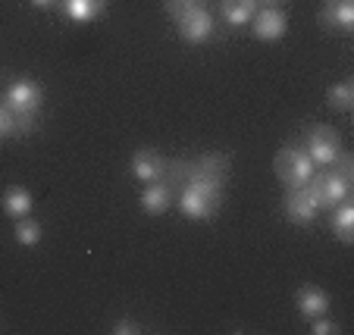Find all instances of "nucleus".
<instances>
[{
  "label": "nucleus",
  "instance_id": "10",
  "mask_svg": "<svg viewBox=\"0 0 354 335\" xmlns=\"http://www.w3.org/2000/svg\"><path fill=\"white\" fill-rule=\"evenodd\" d=\"M176 26H179V35L188 44H204L214 35V16H210V10H198V13H192L188 19L176 22Z\"/></svg>",
  "mask_w": 354,
  "mask_h": 335
},
{
  "label": "nucleus",
  "instance_id": "18",
  "mask_svg": "<svg viewBox=\"0 0 354 335\" xmlns=\"http://www.w3.org/2000/svg\"><path fill=\"white\" fill-rule=\"evenodd\" d=\"M333 226H335V238H339L342 245H351L354 242V207L348 201L339 204Z\"/></svg>",
  "mask_w": 354,
  "mask_h": 335
},
{
  "label": "nucleus",
  "instance_id": "8",
  "mask_svg": "<svg viewBox=\"0 0 354 335\" xmlns=\"http://www.w3.org/2000/svg\"><path fill=\"white\" fill-rule=\"evenodd\" d=\"M288 28V19L279 7H263L261 13L254 16V35L261 41H279Z\"/></svg>",
  "mask_w": 354,
  "mask_h": 335
},
{
  "label": "nucleus",
  "instance_id": "14",
  "mask_svg": "<svg viewBox=\"0 0 354 335\" xmlns=\"http://www.w3.org/2000/svg\"><path fill=\"white\" fill-rule=\"evenodd\" d=\"M63 10L75 22H91L107 10V0H63Z\"/></svg>",
  "mask_w": 354,
  "mask_h": 335
},
{
  "label": "nucleus",
  "instance_id": "21",
  "mask_svg": "<svg viewBox=\"0 0 354 335\" xmlns=\"http://www.w3.org/2000/svg\"><path fill=\"white\" fill-rule=\"evenodd\" d=\"M16 242L26 245V248H35L41 242V226L32 220H19L16 222Z\"/></svg>",
  "mask_w": 354,
  "mask_h": 335
},
{
  "label": "nucleus",
  "instance_id": "26",
  "mask_svg": "<svg viewBox=\"0 0 354 335\" xmlns=\"http://www.w3.org/2000/svg\"><path fill=\"white\" fill-rule=\"evenodd\" d=\"M113 332L116 335H135V332H141V326H138V323H132V320H120V323H116V326H113Z\"/></svg>",
  "mask_w": 354,
  "mask_h": 335
},
{
  "label": "nucleus",
  "instance_id": "4",
  "mask_svg": "<svg viewBox=\"0 0 354 335\" xmlns=\"http://www.w3.org/2000/svg\"><path fill=\"white\" fill-rule=\"evenodd\" d=\"M342 151V138L333 126H310L308 128V157L320 166H329Z\"/></svg>",
  "mask_w": 354,
  "mask_h": 335
},
{
  "label": "nucleus",
  "instance_id": "15",
  "mask_svg": "<svg viewBox=\"0 0 354 335\" xmlns=\"http://www.w3.org/2000/svg\"><path fill=\"white\" fill-rule=\"evenodd\" d=\"M32 195H28L22 185H13L3 191V210H7L10 216H16V220H22V216L32 213Z\"/></svg>",
  "mask_w": 354,
  "mask_h": 335
},
{
  "label": "nucleus",
  "instance_id": "6",
  "mask_svg": "<svg viewBox=\"0 0 354 335\" xmlns=\"http://www.w3.org/2000/svg\"><path fill=\"white\" fill-rule=\"evenodd\" d=\"M282 210H286V216L295 222V226H310L320 207L314 204V198H310L308 188H288Z\"/></svg>",
  "mask_w": 354,
  "mask_h": 335
},
{
  "label": "nucleus",
  "instance_id": "24",
  "mask_svg": "<svg viewBox=\"0 0 354 335\" xmlns=\"http://www.w3.org/2000/svg\"><path fill=\"white\" fill-rule=\"evenodd\" d=\"M10 135H13V113L0 104V138H10Z\"/></svg>",
  "mask_w": 354,
  "mask_h": 335
},
{
  "label": "nucleus",
  "instance_id": "27",
  "mask_svg": "<svg viewBox=\"0 0 354 335\" xmlns=\"http://www.w3.org/2000/svg\"><path fill=\"white\" fill-rule=\"evenodd\" d=\"M57 0H32V7H38V10H47V7H54Z\"/></svg>",
  "mask_w": 354,
  "mask_h": 335
},
{
  "label": "nucleus",
  "instance_id": "22",
  "mask_svg": "<svg viewBox=\"0 0 354 335\" xmlns=\"http://www.w3.org/2000/svg\"><path fill=\"white\" fill-rule=\"evenodd\" d=\"M13 113V135H32L38 128V113H22V110H10Z\"/></svg>",
  "mask_w": 354,
  "mask_h": 335
},
{
  "label": "nucleus",
  "instance_id": "5",
  "mask_svg": "<svg viewBox=\"0 0 354 335\" xmlns=\"http://www.w3.org/2000/svg\"><path fill=\"white\" fill-rule=\"evenodd\" d=\"M41 101H44V91H41L38 82L32 79H22V82H13L3 94V107L7 110H22V113H38Z\"/></svg>",
  "mask_w": 354,
  "mask_h": 335
},
{
  "label": "nucleus",
  "instance_id": "9",
  "mask_svg": "<svg viewBox=\"0 0 354 335\" xmlns=\"http://www.w3.org/2000/svg\"><path fill=\"white\" fill-rule=\"evenodd\" d=\"M229 157L226 154H201L198 160H192V179H207V182H226L229 175Z\"/></svg>",
  "mask_w": 354,
  "mask_h": 335
},
{
  "label": "nucleus",
  "instance_id": "13",
  "mask_svg": "<svg viewBox=\"0 0 354 335\" xmlns=\"http://www.w3.org/2000/svg\"><path fill=\"white\" fill-rule=\"evenodd\" d=\"M298 310L304 316H323L329 310V295L317 285H304L298 289Z\"/></svg>",
  "mask_w": 354,
  "mask_h": 335
},
{
  "label": "nucleus",
  "instance_id": "17",
  "mask_svg": "<svg viewBox=\"0 0 354 335\" xmlns=\"http://www.w3.org/2000/svg\"><path fill=\"white\" fill-rule=\"evenodd\" d=\"M160 179L167 182L173 191H182V188L192 182V163H188V160H167Z\"/></svg>",
  "mask_w": 354,
  "mask_h": 335
},
{
  "label": "nucleus",
  "instance_id": "7",
  "mask_svg": "<svg viewBox=\"0 0 354 335\" xmlns=\"http://www.w3.org/2000/svg\"><path fill=\"white\" fill-rule=\"evenodd\" d=\"M173 201H176L173 188H169L163 179H154V182H147L145 195H141V210L151 213V216H160V213H167V210L173 207Z\"/></svg>",
  "mask_w": 354,
  "mask_h": 335
},
{
  "label": "nucleus",
  "instance_id": "20",
  "mask_svg": "<svg viewBox=\"0 0 354 335\" xmlns=\"http://www.w3.org/2000/svg\"><path fill=\"white\" fill-rule=\"evenodd\" d=\"M198 10H207V3H204V0H167V13L173 16L176 22L188 19V16L198 13Z\"/></svg>",
  "mask_w": 354,
  "mask_h": 335
},
{
  "label": "nucleus",
  "instance_id": "11",
  "mask_svg": "<svg viewBox=\"0 0 354 335\" xmlns=\"http://www.w3.org/2000/svg\"><path fill=\"white\" fill-rule=\"evenodd\" d=\"M320 22L335 32H351L354 28V3L351 0H326V10L320 13Z\"/></svg>",
  "mask_w": 354,
  "mask_h": 335
},
{
  "label": "nucleus",
  "instance_id": "2",
  "mask_svg": "<svg viewBox=\"0 0 354 335\" xmlns=\"http://www.w3.org/2000/svg\"><path fill=\"white\" fill-rule=\"evenodd\" d=\"M273 169L286 188H304L314 175V160L301 148H282L273 160Z\"/></svg>",
  "mask_w": 354,
  "mask_h": 335
},
{
  "label": "nucleus",
  "instance_id": "28",
  "mask_svg": "<svg viewBox=\"0 0 354 335\" xmlns=\"http://www.w3.org/2000/svg\"><path fill=\"white\" fill-rule=\"evenodd\" d=\"M282 0H257V7H279Z\"/></svg>",
  "mask_w": 354,
  "mask_h": 335
},
{
  "label": "nucleus",
  "instance_id": "16",
  "mask_svg": "<svg viewBox=\"0 0 354 335\" xmlns=\"http://www.w3.org/2000/svg\"><path fill=\"white\" fill-rule=\"evenodd\" d=\"M257 13V0H223V16L229 26H245Z\"/></svg>",
  "mask_w": 354,
  "mask_h": 335
},
{
  "label": "nucleus",
  "instance_id": "25",
  "mask_svg": "<svg viewBox=\"0 0 354 335\" xmlns=\"http://www.w3.org/2000/svg\"><path fill=\"white\" fill-rule=\"evenodd\" d=\"M310 332H314V335H335V332H339V326H335V323L333 320H317L314 323V326H310Z\"/></svg>",
  "mask_w": 354,
  "mask_h": 335
},
{
  "label": "nucleus",
  "instance_id": "19",
  "mask_svg": "<svg viewBox=\"0 0 354 335\" xmlns=\"http://www.w3.org/2000/svg\"><path fill=\"white\" fill-rule=\"evenodd\" d=\"M326 104L333 110H339V113H348L354 104V82L345 79V82H339V85H333L326 91Z\"/></svg>",
  "mask_w": 354,
  "mask_h": 335
},
{
  "label": "nucleus",
  "instance_id": "3",
  "mask_svg": "<svg viewBox=\"0 0 354 335\" xmlns=\"http://www.w3.org/2000/svg\"><path fill=\"white\" fill-rule=\"evenodd\" d=\"M310 191V198H314V204L317 207H339L342 201L348 198V182L342 179V175H335L333 169H326V173H320V175H310V182L304 185Z\"/></svg>",
  "mask_w": 354,
  "mask_h": 335
},
{
  "label": "nucleus",
  "instance_id": "1",
  "mask_svg": "<svg viewBox=\"0 0 354 335\" xmlns=\"http://www.w3.org/2000/svg\"><path fill=\"white\" fill-rule=\"evenodd\" d=\"M220 201H223L220 182L192 179L179 191V207H182V213L192 216V220H210V216L220 210Z\"/></svg>",
  "mask_w": 354,
  "mask_h": 335
},
{
  "label": "nucleus",
  "instance_id": "12",
  "mask_svg": "<svg viewBox=\"0 0 354 335\" xmlns=\"http://www.w3.org/2000/svg\"><path fill=\"white\" fill-rule=\"evenodd\" d=\"M163 166H167V160H163L157 151H138V154L132 157V173L138 175L141 182H154L163 175Z\"/></svg>",
  "mask_w": 354,
  "mask_h": 335
},
{
  "label": "nucleus",
  "instance_id": "23",
  "mask_svg": "<svg viewBox=\"0 0 354 335\" xmlns=\"http://www.w3.org/2000/svg\"><path fill=\"white\" fill-rule=\"evenodd\" d=\"M329 169H333L335 175H342L345 182H351V179H354V160H351V154L339 151V154H335V160L329 163Z\"/></svg>",
  "mask_w": 354,
  "mask_h": 335
}]
</instances>
